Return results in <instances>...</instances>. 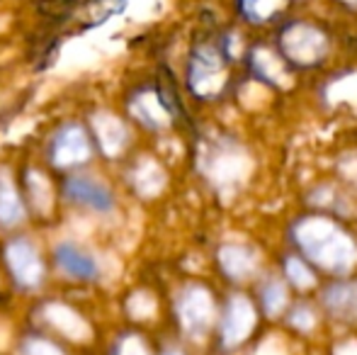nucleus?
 <instances>
[{
  "mask_svg": "<svg viewBox=\"0 0 357 355\" xmlns=\"http://www.w3.org/2000/svg\"><path fill=\"white\" fill-rule=\"evenodd\" d=\"M282 52L291 63L311 66L326 54V37L311 24H291L282 32Z\"/></svg>",
  "mask_w": 357,
  "mask_h": 355,
  "instance_id": "f03ea898",
  "label": "nucleus"
},
{
  "mask_svg": "<svg viewBox=\"0 0 357 355\" xmlns=\"http://www.w3.org/2000/svg\"><path fill=\"white\" fill-rule=\"evenodd\" d=\"M326 307L343 322H357V282H338L326 289Z\"/></svg>",
  "mask_w": 357,
  "mask_h": 355,
  "instance_id": "20e7f679",
  "label": "nucleus"
},
{
  "mask_svg": "<svg viewBox=\"0 0 357 355\" xmlns=\"http://www.w3.org/2000/svg\"><path fill=\"white\" fill-rule=\"evenodd\" d=\"M221 258H224V270L236 280L250 275L255 268V261H250V253L243 251V248H226Z\"/></svg>",
  "mask_w": 357,
  "mask_h": 355,
  "instance_id": "0eeeda50",
  "label": "nucleus"
},
{
  "mask_svg": "<svg viewBox=\"0 0 357 355\" xmlns=\"http://www.w3.org/2000/svg\"><path fill=\"white\" fill-rule=\"evenodd\" d=\"M296 239L304 253L319 266L343 273L355 263V246L345 234L321 219H306L296 227Z\"/></svg>",
  "mask_w": 357,
  "mask_h": 355,
  "instance_id": "f257e3e1",
  "label": "nucleus"
},
{
  "mask_svg": "<svg viewBox=\"0 0 357 355\" xmlns=\"http://www.w3.org/2000/svg\"><path fill=\"white\" fill-rule=\"evenodd\" d=\"M68 195H71L75 202L90 204V207L100 209V212H109L112 209V195L102 185L93 183V180H71Z\"/></svg>",
  "mask_w": 357,
  "mask_h": 355,
  "instance_id": "39448f33",
  "label": "nucleus"
},
{
  "mask_svg": "<svg viewBox=\"0 0 357 355\" xmlns=\"http://www.w3.org/2000/svg\"><path fill=\"white\" fill-rule=\"evenodd\" d=\"M340 3H345V5H350V8H357V0H340Z\"/></svg>",
  "mask_w": 357,
  "mask_h": 355,
  "instance_id": "9d476101",
  "label": "nucleus"
},
{
  "mask_svg": "<svg viewBox=\"0 0 357 355\" xmlns=\"http://www.w3.org/2000/svg\"><path fill=\"white\" fill-rule=\"evenodd\" d=\"M260 297H263L265 314H270V317L280 314V309H282L284 302H287V292H284V287L278 282V280H270V282L260 289Z\"/></svg>",
  "mask_w": 357,
  "mask_h": 355,
  "instance_id": "6e6552de",
  "label": "nucleus"
},
{
  "mask_svg": "<svg viewBox=\"0 0 357 355\" xmlns=\"http://www.w3.org/2000/svg\"><path fill=\"white\" fill-rule=\"evenodd\" d=\"M56 258H59V266L66 270L68 275H73V278H95L98 275V266H95L93 258L88 253L78 251L75 246H68V243L59 246Z\"/></svg>",
  "mask_w": 357,
  "mask_h": 355,
  "instance_id": "423d86ee",
  "label": "nucleus"
},
{
  "mask_svg": "<svg viewBox=\"0 0 357 355\" xmlns=\"http://www.w3.org/2000/svg\"><path fill=\"white\" fill-rule=\"evenodd\" d=\"M253 326V309L243 297H234V302L229 304L224 322V343L226 346H236L243 341V336Z\"/></svg>",
  "mask_w": 357,
  "mask_h": 355,
  "instance_id": "7ed1b4c3",
  "label": "nucleus"
},
{
  "mask_svg": "<svg viewBox=\"0 0 357 355\" xmlns=\"http://www.w3.org/2000/svg\"><path fill=\"white\" fill-rule=\"evenodd\" d=\"M284 268H287L289 280L296 285V287H311V285H314V275L309 273V268H306L301 261H296V258H287Z\"/></svg>",
  "mask_w": 357,
  "mask_h": 355,
  "instance_id": "1a4fd4ad",
  "label": "nucleus"
}]
</instances>
